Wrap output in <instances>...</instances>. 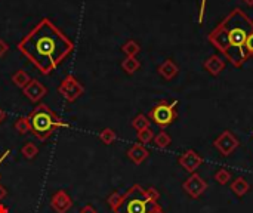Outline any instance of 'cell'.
Wrapping results in <instances>:
<instances>
[{"mask_svg":"<svg viewBox=\"0 0 253 213\" xmlns=\"http://www.w3.org/2000/svg\"><path fill=\"white\" fill-rule=\"evenodd\" d=\"M136 136H138V141H139V144L145 145V144H150V142H153V139H154V132H153V130L148 128V129L139 130V132L136 133Z\"/></svg>","mask_w":253,"mask_h":213,"instance_id":"cell-25","label":"cell"},{"mask_svg":"<svg viewBox=\"0 0 253 213\" xmlns=\"http://www.w3.org/2000/svg\"><path fill=\"white\" fill-rule=\"evenodd\" d=\"M7 50H9V44L3 39H0V58H3L7 53Z\"/></svg>","mask_w":253,"mask_h":213,"instance_id":"cell-28","label":"cell"},{"mask_svg":"<svg viewBox=\"0 0 253 213\" xmlns=\"http://www.w3.org/2000/svg\"><path fill=\"white\" fill-rule=\"evenodd\" d=\"M73 206L71 197L64 191L59 190L50 197V208L55 211V213H67Z\"/></svg>","mask_w":253,"mask_h":213,"instance_id":"cell-11","label":"cell"},{"mask_svg":"<svg viewBox=\"0 0 253 213\" xmlns=\"http://www.w3.org/2000/svg\"><path fill=\"white\" fill-rule=\"evenodd\" d=\"M150 123H151V120L148 119V116L139 113V114H136V116L133 117V120H132L130 125H132V128H133L136 132H139V130L148 129V128H150Z\"/></svg>","mask_w":253,"mask_h":213,"instance_id":"cell-18","label":"cell"},{"mask_svg":"<svg viewBox=\"0 0 253 213\" xmlns=\"http://www.w3.org/2000/svg\"><path fill=\"white\" fill-rule=\"evenodd\" d=\"M127 157L130 162H133L135 165H142L148 157H150V151L145 148V145L142 144H133L129 150H127Z\"/></svg>","mask_w":253,"mask_h":213,"instance_id":"cell-13","label":"cell"},{"mask_svg":"<svg viewBox=\"0 0 253 213\" xmlns=\"http://www.w3.org/2000/svg\"><path fill=\"white\" fill-rule=\"evenodd\" d=\"M13 128H15V130H16L19 135H22V136L31 132V126H30L28 117H19V119L15 122Z\"/></svg>","mask_w":253,"mask_h":213,"instance_id":"cell-21","label":"cell"},{"mask_svg":"<svg viewBox=\"0 0 253 213\" xmlns=\"http://www.w3.org/2000/svg\"><path fill=\"white\" fill-rule=\"evenodd\" d=\"M213 178H215V181H216L219 185H227V184L231 181V178H233V176H231V173H230L227 169H219V170L215 173V176H213Z\"/></svg>","mask_w":253,"mask_h":213,"instance_id":"cell-26","label":"cell"},{"mask_svg":"<svg viewBox=\"0 0 253 213\" xmlns=\"http://www.w3.org/2000/svg\"><path fill=\"white\" fill-rule=\"evenodd\" d=\"M22 93L34 104H39L46 95H47V87L40 83L37 79H31L30 83L22 89Z\"/></svg>","mask_w":253,"mask_h":213,"instance_id":"cell-10","label":"cell"},{"mask_svg":"<svg viewBox=\"0 0 253 213\" xmlns=\"http://www.w3.org/2000/svg\"><path fill=\"white\" fill-rule=\"evenodd\" d=\"M58 93L64 96L65 101L68 102H74L77 101L83 93H84V86L73 76L68 74L62 79V82L58 86Z\"/></svg>","mask_w":253,"mask_h":213,"instance_id":"cell-6","label":"cell"},{"mask_svg":"<svg viewBox=\"0 0 253 213\" xmlns=\"http://www.w3.org/2000/svg\"><path fill=\"white\" fill-rule=\"evenodd\" d=\"M27 117L31 126L30 133H33V136H36L42 142L47 141L58 129L70 128L67 122H64L47 104L43 102H39Z\"/></svg>","mask_w":253,"mask_h":213,"instance_id":"cell-3","label":"cell"},{"mask_svg":"<svg viewBox=\"0 0 253 213\" xmlns=\"http://www.w3.org/2000/svg\"><path fill=\"white\" fill-rule=\"evenodd\" d=\"M157 206L160 205L150 197L148 190L135 184L125 193L123 202L116 213H153Z\"/></svg>","mask_w":253,"mask_h":213,"instance_id":"cell-4","label":"cell"},{"mask_svg":"<svg viewBox=\"0 0 253 213\" xmlns=\"http://www.w3.org/2000/svg\"><path fill=\"white\" fill-rule=\"evenodd\" d=\"M153 142H154V145H156L157 148H160V150H165V148H168V147L172 144V138L169 136V133H168V132H165V130H160L157 135H154V139H153Z\"/></svg>","mask_w":253,"mask_h":213,"instance_id":"cell-19","label":"cell"},{"mask_svg":"<svg viewBox=\"0 0 253 213\" xmlns=\"http://www.w3.org/2000/svg\"><path fill=\"white\" fill-rule=\"evenodd\" d=\"M16 47L40 74L47 76L73 53L74 42L49 18H42Z\"/></svg>","mask_w":253,"mask_h":213,"instance_id":"cell-1","label":"cell"},{"mask_svg":"<svg viewBox=\"0 0 253 213\" xmlns=\"http://www.w3.org/2000/svg\"><path fill=\"white\" fill-rule=\"evenodd\" d=\"M9 154H10V151H9V150H6V151L1 154V157H0V166H1V165H3V162L7 159V156H9Z\"/></svg>","mask_w":253,"mask_h":213,"instance_id":"cell-32","label":"cell"},{"mask_svg":"<svg viewBox=\"0 0 253 213\" xmlns=\"http://www.w3.org/2000/svg\"><path fill=\"white\" fill-rule=\"evenodd\" d=\"M251 190V184L245 179V178H236L233 182H231V191L237 196V197H245Z\"/></svg>","mask_w":253,"mask_h":213,"instance_id":"cell-15","label":"cell"},{"mask_svg":"<svg viewBox=\"0 0 253 213\" xmlns=\"http://www.w3.org/2000/svg\"><path fill=\"white\" fill-rule=\"evenodd\" d=\"M245 53H246V58H253V31L249 34L248 40H246V44H245Z\"/></svg>","mask_w":253,"mask_h":213,"instance_id":"cell-27","label":"cell"},{"mask_svg":"<svg viewBox=\"0 0 253 213\" xmlns=\"http://www.w3.org/2000/svg\"><path fill=\"white\" fill-rule=\"evenodd\" d=\"M252 136H253V130H252Z\"/></svg>","mask_w":253,"mask_h":213,"instance_id":"cell-37","label":"cell"},{"mask_svg":"<svg viewBox=\"0 0 253 213\" xmlns=\"http://www.w3.org/2000/svg\"><path fill=\"white\" fill-rule=\"evenodd\" d=\"M6 194H7V191H6V188L0 184V202L6 197Z\"/></svg>","mask_w":253,"mask_h":213,"instance_id":"cell-31","label":"cell"},{"mask_svg":"<svg viewBox=\"0 0 253 213\" xmlns=\"http://www.w3.org/2000/svg\"><path fill=\"white\" fill-rule=\"evenodd\" d=\"M182 190L191 197V199H199L205 194V191L208 190V182L197 173H191L190 178H187V181L182 184Z\"/></svg>","mask_w":253,"mask_h":213,"instance_id":"cell-8","label":"cell"},{"mask_svg":"<svg viewBox=\"0 0 253 213\" xmlns=\"http://www.w3.org/2000/svg\"><path fill=\"white\" fill-rule=\"evenodd\" d=\"M122 52L126 55V56H136L139 52H141V46L136 40H127L123 46H122Z\"/></svg>","mask_w":253,"mask_h":213,"instance_id":"cell-20","label":"cell"},{"mask_svg":"<svg viewBox=\"0 0 253 213\" xmlns=\"http://www.w3.org/2000/svg\"><path fill=\"white\" fill-rule=\"evenodd\" d=\"M123 197H125V193H119V191H114V193H111V194L108 196L107 203H108V206L111 208V211L114 213L119 209V206L122 205Z\"/></svg>","mask_w":253,"mask_h":213,"instance_id":"cell-22","label":"cell"},{"mask_svg":"<svg viewBox=\"0 0 253 213\" xmlns=\"http://www.w3.org/2000/svg\"><path fill=\"white\" fill-rule=\"evenodd\" d=\"M122 68H123V71L126 74L132 76V74H135L141 68V61L136 56H126L122 61Z\"/></svg>","mask_w":253,"mask_h":213,"instance_id":"cell-16","label":"cell"},{"mask_svg":"<svg viewBox=\"0 0 253 213\" xmlns=\"http://www.w3.org/2000/svg\"><path fill=\"white\" fill-rule=\"evenodd\" d=\"M178 101H166L162 99L159 101L148 113V119L151 122H154L159 128L165 129L168 126H170L176 119H178Z\"/></svg>","mask_w":253,"mask_h":213,"instance_id":"cell-5","label":"cell"},{"mask_svg":"<svg viewBox=\"0 0 253 213\" xmlns=\"http://www.w3.org/2000/svg\"><path fill=\"white\" fill-rule=\"evenodd\" d=\"M213 147L219 151L222 157H228L240 147V141L231 130L227 129L213 141Z\"/></svg>","mask_w":253,"mask_h":213,"instance_id":"cell-7","label":"cell"},{"mask_svg":"<svg viewBox=\"0 0 253 213\" xmlns=\"http://www.w3.org/2000/svg\"><path fill=\"white\" fill-rule=\"evenodd\" d=\"M0 213H9V209L3 203H0Z\"/></svg>","mask_w":253,"mask_h":213,"instance_id":"cell-34","label":"cell"},{"mask_svg":"<svg viewBox=\"0 0 253 213\" xmlns=\"http://www.w3.org/2000/svg\"><path fill=\"white\" fill-rule=\"evenodd\" d=\"M153 213H165L163 212V209H162V206H157L154 211H153Z\"/></svg>","mask_w":253,"mask_h":213,"instance_id":"cell-35","label":"cell"},{"mask_svg":"<svg viewBox=\"0 0 253 213\" xmlns=\"http://www.w3.org/2000/svg\"><path fill=\"white\" fill-rule=\"evenodd\" d=\"M205 10H206V0H202V4H200V15H199V22H200V24H203Z\"/></svg>","mask_w":253,"mask_h":213,"instance_id":"cell-29","label":"cell"},{"mask_svg":"<svg viewBox=\"0 0 253 213\" xmlns=\"http://www.w3.org/2000/svg\"><path fill=\"white\" fill-rule=\"evenodd\" d=\"M4 120H6V111L0 108V125H1V123H3Z\"/></svg>","mask_w":253,"mask_h":213,"instance_id":"cell-33","label":"cell"},{"mask_svg":"<svg viewBox=\"0 0 253 213\" xmlns=\"http://www.w3.org/2000/svg\"><path fill=\"white\" fill-rule=\"evenodd\" d=\"M205 159L194 150H187L185 153H182L179 157H178V165L185 170L188 172L190 175L197 172V169L203 165Z\"/></svg>","mask_w":253,"mask_h":213,"instance_id":"cell-9","label":"cell"},{"mask_svg":"<svg viewBox=\"0 0 253 213\" xmlns=\"http://www.w3.org/2000/svg\"><path fill=\"white\" fill-rule=\"evenodd\" d=\"M21 154H22L25 159L33 160V159H36V157H37V154H39V148H37V145H36L34 142H27V144L21 148Z\"/></svg>","mask_w":253,"mask_h":213,"instance_id":"cell-24","label":"cell"},{"mask_svg":"<svg viewBox=\"0 0 253 213\" xmlns=\"http://www.w3.org/2000/svg\"><path fill=\"white\" fill-rule=\"evenodd\" d=\"M80 213H98V212H96V209H95L92 205H86V206H83V208L80 209Z\"/></svg>","mask_w":253,"mask_h":213,"instance_id":"cell-30","label":"cell"},{"mask_svg":"<svg viewBox=\"0 0 253 213\" xmlns=\"http://www.w3.org/2000/svg\"><path fill=\"white\" fill-rule=\"evenodd\" d=\"M253 31V21L240 7H234L208 36L211 44L219 50V53L240 68L248 61L245 53V44Z\"/></svg>","mask_w":253,"mask_h":213,"instance_id":"cell-2","label":"cell"},{"mask_svg":"<svg viewBox=\"0 0 253 213\" xmlns=\"http://www.w3.org/2000/svg\"><path fill=\"white\" fill-rule=\"evenodd\" d=\"M203 67H205V70H206L211 76L218 77V76L225 70L227 61H225L221 55L213 53V55H211L209 58H206V61L203 62Z\"/></svg>","mask_w":253,"mask_h":213,"instance_id":"cell-12","label":"cell"},{"mask_svg":"<svg viewBox=\"0 0 253 213\" xmlns=\"http://www.w3.org/2000/svg\"><path fill=\"white\" fill-rule=\"evenodd\" d=\"M99 139H101V142H102V144H105V145H111V144H114V141L117 139V135H116V132H114L111 128H105V129H102V130H101V133H99Z\"/></svg>","mask_w":253,"mask_h":213,"instance_id":"cell-23","label":"cell"},{"mask_svg":"<svg viewBox=\"0 0 253 213\" xmlns=\"http://www.w3.org/2000/svg\"><path fill=\"white\" fill-rule=\"evenodd\" d=\"M248 6H253V0H243Z\"/></svg>","mask_w":253,"mask_h":213,"instance_id":"cell-36","label":"cell"},{"mask_svg":"<svg viewBox=\"0 0 253 213\" xmlns=\"http://www.w3.org/2000/svg\"><path fill=\"white\" fill-rule=\"evenodd\" d=\"M157 73L165 79V80H172L178 76L179 73V67L176 65V62L173 59H166L165 62H162L157 67Z\"/></svg>","mask_w":253,"mask_h":213,"instance_id":"cell-14","label":"cell"},{"mask_svg":"<svg viewBox=\"0 0 253 213\" xmlns=\"http://www.w3.org/2000/svg\"><path fill=\"white\" fill-rule=\"evenodd\" d=\"M30 80H31V77H30L28 73L24 71V70H18V71H15V73L12 74V83H13L15 86H18L19 89H24V87L30 83Z\"/></svg>","mask_w":253,"mask_h":213,"instance_id":"cell-17","label":"cell"}]
</instances>
